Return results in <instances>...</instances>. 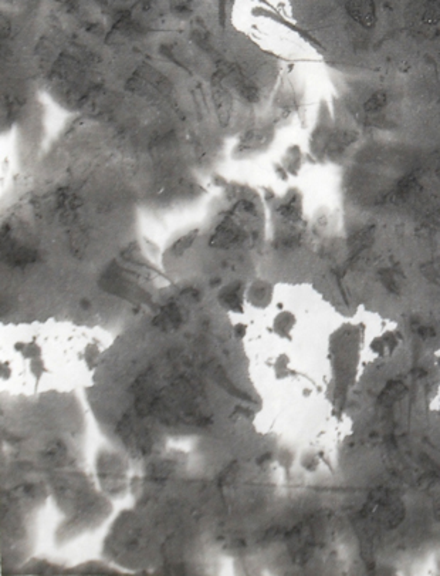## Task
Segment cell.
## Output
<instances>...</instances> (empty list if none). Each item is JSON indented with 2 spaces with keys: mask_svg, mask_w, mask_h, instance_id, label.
<instances>
[{
  "mask_svg": "<svg viewBox=\"0 0 440 576\" xmlns=\"http://www.w3.org/2000/svg\"><path fill=\"white\" fill-rule=\"evenodd\" d=\"M405 390H406V386L402 381L390 380L389 383L386 384V387L383 388L382 393L379 394V403L383 405H390L405 393Z\"/></svg>",
  "mask_w": 440,
  "mask_h": 576,
  "instance_id": "cell-1",
  "label": "cell"
},
{
  "mask_svg": "<svg viewBox=\"0 0 440 576\" xmlns=\"http://www.w3.org/2000/svg\"><path fill=\"white\" fill-rule=\"evenodd\" d=\"M433 515H434V519L436 521H439L440 522V497L437 499H436V502H434V509H433Z\"/></svg>",
  "mask_w": 440,
  "mask_h": 576,
  "instance_id": "cell-2",
  "label": "cell"
}]
</instances>
